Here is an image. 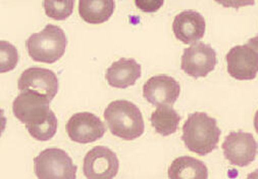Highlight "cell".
<instances>
[{"label": "cell", "instance_id": "1", "mask_svg": "<svg viewBox=\"0 0 258 179\" xmlns=\"http://www.w3.org/2000/svg\"><path fill=\"white\" fill-rule=\"evenodd\" d=\"M222 131L218 122L206 113L189 115L183 126L182 140L190 152L206 156L218 148Z\"/></svg>", "mask_w": 258, "mask_h": 179}, {"label": "cell", "instance_id": "2", "mask_svg": "<svg viewBox=\"0 0 258 179\" xmlns=\"http://www.w3.org/2000/svg\"><path fill=\"white\" fill-rule=\"evenodd\" d=\"M104 119L114 137L134 141L144 133L145 125L139 108L124 100L111 102L104 111Z\"/></svg>", "mask_w": 258, "mask_h": 179}, {"label": "cell", "instance_id": "3", "mask_svg": "<svg viewBox=\"0 0 258 179\" xmlns=\"http://www.w3.org/2000/svg\"><path fill=\"white\" fill-rule=\"evenodd\" d=\"M26 46L33 61L53 64L64 55L68 39L60 27L47 25L41 32L32 34L28 38Z\"/></svg>", "mask_w": 258, "mask_h": 179}, {"label": "cell", "instance_id": "4", "mask_svg": "<svg viewBox=\"0 0 258 179\" xmlns=\"http://www.w3.org/2000/svg\"><path fill=\"white\" fill-rule=\"evenodd\" d=\"M35 174L40 179H75L77 166L72 158L58 148L42 151L35 159Z\"/></svg>", "mask_w": 258, "mask_h": 179}, {"label": "cell", "instance_id": "5", "mask_svg": "<svg viewBox=\"0 0 258 179\" xmlns=\"http://www.w3.org/2000/svg\"><path fill=\"white\" fill-rule=\"evenodd\" d=\"M50 102L49 99L37 93L21 92L13 103V112L15 117L29 129L54 115L50 110Z\"/></svg>", "mask_w": 258, "mask_h": 179}, {"label": "cell", "instance_id": "6", "mask_svg": "<svg viewBox=\"0 0 258 179\" xmlns=\"http://www.w3.org/2000/svg\"><path fill=\"white\" fill-rule=\"evenodd\" d=\"M225 158L234 166L246 167L257 156L258 144L251 133L243 131L231 132L222 146Z\"/></svg>", "mask_w": 258, "mask_h": 179}, {"label": "cell", "instance_id": "7", "mask_svg": "<svg viewBox=\"0 0 258 179\" xmlns=\"http://www.w3.org/2000/svg\"><path fill=\"white\" fill-rule=\"evenodd\" d=\"M217 53L210 46L202 42L194 43L185 49L182 56L181 69L193 78L206 77L216 68Z\"/></svg>", "mask_w": 258, "mask_h": 179}, {"label": "cell", "instance_id": "8", "mask_svg": "<svg viewBox=\"0 0 258 179\" xmlns=\"http://www.w3.org/2000/svg\"><path fill=\"white\" fill-rule=\"evenodd\" d=\"M119 161L114 152L106 147H95L86 154L84 175L89 179H111L118 172Z\"/></svg>", "mask_w": 258, "mask_h": 179}, {"label": "cell", "instance_id": "9", "mask_svg": "<svg viewBox=\"0 0 258 179\" xmlns=\"http://www.w3.org/2000/svg\"><path fill=\"white\" fill-rule=\"evenodd\" d=\"M69 138L78 144H90L103 138L106 131L104 123L89 112L77 113L67 123Z\"/></svg>", "mask_w": 258, "mask_h": 179}, {"label": "cell", "instance_id": "10", "mask_svg": "<svg viewBox=\"0 0 258 179\" xmlns=\"http://www.w3.org/2000/svg\"><path fill=\"white\" fill-rule=\"evenodd\" d=\"M58 86V78L53 71L39 67L25 70L18 81L20 92L37 93L50 101L57 95Z\"/></svg>", "mask_w": 258, "mask_h": 179}, {"label": "cell", "instance_id": "11", "mask_svg": "<svg viewBox=\"0 0 258 179\" xmlns=\"http://www.w3.org/2000/svg\"><path fill=\"white\" fill-rule=\"evenodd\" d=\"M181 94L179 82L170 76H153L143 86L144 99L155 107L174 106Z\"/></svg>", "mask_w": 258, "mask_h": 179}, {"label": "cell", "instance_id": "12", "mask_svg": "<svg viewBox=\"0 0 258 179\" xmlns=\"http://www.w3.org/2000/svg\"><path fill=\"white\" fill-rule=\"evenodd\" d=\"M228 73L237 80H253L258 74V53L247 44L237 46L226 56Z\"/></svg>", "mask_w": 258, "mask_h": 179}, {"label": "cell", "instance_id": "13", "mask_svg": "<svg viewBox=\"0 0 258 179\" xmlns=\"http://www.w3.org/2000/svg\"><path fill=\"white\" fill-rule=\"evenodd\" d=\"M205 29L206 23L202 15L192 10L180 13L173 23L176 38L185 44H194L202 39Z\"/></svg>", "mask_w": 258, "mask_h": 179}, {"label": "cell", "instance_id": "14", "mask_svg": "<svg viewBox=\"0 0 258 179\" xmlns=\"http://www.w3.org/2000/svg\"><path fill=\"white\" fill-rule=\"evenodd\" d=\"M141 65L134 59H119L106 71L105 79L113 88L125 89L136 83L141 77Z\"/></svg>", "mask_w": 258, "mask_h": 179}, {"label": "cell", "instance_id": "15", "mask_svg": "<svg viewBox=\"0 0 258 179\" xmlns=\"http://www.w3.org/2000/svg\"><path fill=\"white\" fill-rule=\"evenodd\" d=\"M115 9L114 0H80L79 15L86 23L99 25L107 22Z\"/></svg>", "mask_w": 258, "mask_h": 179}, {"label": "cell", "instance_id": "16", "mask_svg": "<svg viewBox=\"0 0 258 179\" xmlns=\"http://www.w3.org/2000/svg\"><path fill=\"white\" fill-rule=\"evenodd\" d=\"M167 175L170 179H206L208 169L203 162L184 156L170 164Z\"/></svg>", "mask_w": 258, "mask_h": 179}, {"label": "cell", "instance_id": "17", "mask_svg": "<svg viewBox=\"0 0 258 179\" xmlns=\"http://www.w3.org/2000/svg\"><path fill=\"white\" fill-rule=\"evenodd\" d=\"M151 125L155 131L162 137L174 134L181 122V116L170 106H160L152 113Z\"/></svg>", "mask_w": 258, "mask_h": 179}, {"label": "cell", "instance_id": "18", "mask_svg": "<svg viewBox=\"0 0 258 179\" xmlns=\"http://www.w3.org/2000/svg\"><path fill=\"white\" fill-rule=\"evenodd\" d=\"M45 14L55 21H64L72 16L75 0H44Z\"/></svg>", "mask_w": 258, "mask_h": 179}, {"label": "cell", "instance_id": "19", "mask_svg": "<svg viewBox=\"0 0 258 179\" xmlns=\"http://www.w3.org/2000/svg\"><path fill=\"white\" fill-rule=\"evenodd\" d=\"M20 60L18 50L9 41L0 40V73L13 71Z\"/></svg>", "mask_w": 258, "mask_h": 179}, {"label": "cell", "instance_id": "20", "mask_svg": "<svg viewBox=\"0 0 258 179\" xmlns=\"http://www.w3.org/2000/svg\"><path fill=\"white\" fill-rule=\"evenodd\" d=\"M57 126L58 121L54 114L45 122H43L37 126L31 127L27 130L29 131L30 136L34 140L39 142H48L55 136V133L57 131Z\"/></svg>", "mask_w": 258, "mask_h": 179}, {"label": "cell", "instance_id": "21", "mask_svg": "<svg viewBox=\"0 0 258 179\" xmlns=\"http://www.w3.org/2000/svg\"><path fill=\"white\" fill-rule=\"evenodd\" d=\"M164 4V0H135V5L143 13L152 14L158 12Z\"/></svg>", "mask_w": 258, "mask_h": 179}, {"label": "cell", "instance_id": "22", "mask_svg": "<svg viewBox=\"0 0 258 179\" xmlns=\"http://www.w3.org/2000/svg\"><path fill=\"white\" fill-rule=\"evenodd\" d=\"M214 2L223 6L224 8L236 10L255 5V0H214Z\"/></svg>", "mask_w": 258, "mask_h": 179}, {"label": "cell", "instance_id": "23", "mask_svg": "<svg viewBox=\"0 0 258 179\" xmlns=\"http://www.w3.org/2000/svg\"><path fill=\"white\" fill-rule=\"evenodd\" d=\"M7 117L5 116V111L3 109H0V138L4 134V132L6 131V127H7Z\"/></svg>", "mask_w": 258, "mask_h": 179}, {"label": "cell", "instance_id": "24", "mask_svg": "<svg viewBox=\"0 0 258 179\" xmlns=\"http://www.w3.org/2000/svg\"><path fill=\"white\" fill-rule=\"evenodd\" d=\"M247 46L252 48L253 50H255L257 53H258V36H255L253 38H250L248 41H247Z\"/></svg>", "mask_w": 258, "mask_h": 179}, {"label": "cell", "instance_id": "25", "mask_svg": "<svg viewBox=\"0 0 258 179\" xmlns=\"http://www.w3.org/2000/svg\"><path fill=\"white\" fill-rule=\"evenodd\" d=\"M254 128L258 134V111L256 112L255 114V117H254Z\"/></svg>", "mask_w": 258, "mask_h": 179}]
</instances>
